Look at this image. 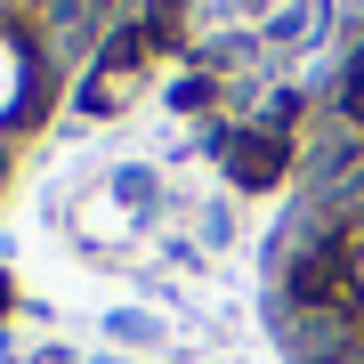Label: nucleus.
<instances>
[{"mask_svg":"<svg viewBox=\"0 0 364 364\" xmlns=\"http://www.w3.org/2000/svg\"><path fill=\"white\" fill-rule=\"evenodd\" d=\"M114 340H154V324H146V316H130V308H122V316H114Z\"/></svg>","mask_w":364,"mask_h":364,"instance_id":"20e7f679","label":"nucleus"},{"mask_svg":"<svg viewBox=\"0 0 364 364\" xmlns=\"http://www.w3.org/2000/svg\"><path fill=\"white\" fill-rule=\"evenodd\" d=\"M210 146H219L235 195H275V186H291V178H299V138H291V130L235 122V130H210Z\"/></svg>","mask_w":364,"mask_h":364,"instance_id":"f257e3e1","label":"nucleus"},{"mask_svg":"<svg viewBox=\"0 0 364 364\" xmlns=\"http://www.w3.org/2000/svg\"><path fill=\"white\" fill-rule=\"evenodd\" d=\"M186 16H195V0H138V25L154 49H186Z\"/></svg>","mask_w":364,"mask_h":364,"instance_id":"7ed1b4c3","label":"nucleus"},{"mask_svg":"<svg viewBox=\"0 0 364 364\" xmlns=\"http://www.w3.org/2000/svg\"><path fill=\"white\" fill-rule=\"evenodd\" d=\"M16 316V284H9V267H0V324Z\"/></svg>","mask_w":364,"mask_h":364,"instance_id":"39448f33","label":"nucleus"},{"mask_svg":"<svg viewBox=\"0 0 364 364\" xmlns=\"http://www.w3.org/2000/svg\"><path fill=\"white\" fill-rule=\"evenodd\" d=\"M138 65H105V57H90V73H81V90H73V114H90V122H114L122 105L138 97Z\"/></svg>","mask_w":364,"mask_h":364,"instance_id":"f03ea898","label":"nucleus"}]
</instances>
